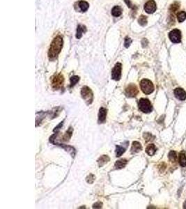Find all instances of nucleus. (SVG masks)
Returning a JSON list of instances; mask_svg holds the SVG:
<instances>
[{
	"label": "nucleus",
	"instance_id": "nucleus-7",
	"mask_svg": "<svg viewBox=\"0 0 186 209\" xmlns=\"http://www.w3.org/2000/svg\"><path fill=\"white\" fill-rule=\"evenodd\" d=\"M121 69L122 65L121 63H117L112 69V78L114 80H119L121 77Z\"/></svg>",
	"mask_w": 186,
	"mask_h": 209
},
{
	"label": "nucleus",
	"instance_id": "nucleus-9",
	"mask_svg": "<svg viewBox=\"0 0 186 209\" xmlns=\"http://www.w3.org/2000/svg\"><path fill=\"white\" fill-rule=\"evenodd\" d=\"M157 7H156V4L153 0H149L144 4V10L147 13H153L156 11Z\"/></svg>",
	"mask_w": 186,
	"mask_h": 209
},
{
	"label": "nucleus",
	"instance_id": "nucleus-29",
	"mask_svg": "<svg viewBox=\"0 0 186 209\" xmlns=\"http://www.w3.org/2000/svg\"><path fill=\"white\" fill-rule=\"evenodd\" d=\"M94 180H95V176L93 174H90L89 176L86 178V181H87L89 183H93Z\"/></svg>",
	"mask_w": 186,
	"mask_h": 209
},
{
	"label": "nucleus",
	"instance_id": "nucleus-10",
	"mask_svg": "<svg viewBox=\"0 0 186 209\" xmlns=\"http://www.w3.org/2000/svg\"><path fill=\"white\" fill-rule=\"evenodd\" d=\"M175 97L180 100H185L186 99V92L181 88H177L174 91Z\"/></svg>",
	"mask_w": 186,
	"mask_h": 209
},
{
	"label": "nucleus",
	"instance_id": "nucleus-18",
	"mask_svg": "<svg viewBox=\"0 0 186 209\" xmlns=\"http://www.w3.org/2000/svg\"><path fill=\"white\" fill-rule=\"evenodd\" d=\"M179 165L182 167H186V155L184 151H182L179 155Z\"/></svg>",
	"mask_w": 186,
	"mask_h": 209
},
{
	"label": "nucleus",
	"instance_id": "nucleus-16",
	"mask_svg": "<svg viewBox=\"0 0 186 209\" xmlns=\"http://www.w3.org/2000/svg\"><path fill=\"white\" fill-rule=\"evenodd\" d=\"M128 160L126 159H121L119 160L116 161V163H115V167L116 169H122L124 167H126V165H127Z\"/></svg>",
	"mask_w": 186,
	"mask_h": 209
},
{
	"label": "nucleus",
	"instance_id": "nucleus-19",
	"mask_svg": "<svg viewBox=\"0 0 186 209\" xmlns=\"http://www.w3.org/2000/svg\"><path fill=\"white\" fill-rule=\"evenodd\" d=\"M78 5L82 12H85V11H86L88 10L89 7V4L85 1H79Z\"/></svg>",
	"mask_w": 186,
	"mask_h": 209
},
{
	"label": "nucleus",
	"instance_id": "nucleus-30",
	"mask_svg": "<svg viewBox=\"0 0 186 209\" xmlns=\"http://www.w3.org/2000/svg\"><path fill=\"white\" fill-rule=\"evenodd\" d=\"M101 207H102V204L100 202L96 203V204H94V206H93V208H101Z\"/></svg>",
	"mask_w": 186,
	"mask_h": 209
},
{
	"label": "nucleus",
	"instance_id": "nucleus-11",
	"mask_svg": "<svg viewBox=\"0 0 186 209\" xmlns=\"http://www.w3.org/2000/svg\"><path fill=\"white\" fill-rule=\"evenodd\" d=\"M106 116H107V109H105V108L104 107H101L100 109V110H99L98 121L101 123L105 121Z\"/></svg>",
	"mask_w": 186,
	"mask_h": 209
},
{
	"label": "nucleus",
	"instance_id": "nucleus-27",
	"mask_svg": "<svg viewBox=\"0 0 186 209\" xmlns=\"http://www.w3.org/2000/svg\"><path fill=\"white\" fill-rule=\"evenodd\" d=\"M144 139H146V142L153 140V139H152V138H154V137H153L151 134H150V133H144Z\"/></svg>",
	"mask_w": 186,
	"mask_h": 209
},
{
	"label": "nucleus",
	"instance_id": "nucleus-14",
	"mask_svg": "<svg viewBox=\"0 0 186 209\" xmlns=\"http://www.w3.org/2000/svg\"><path fill=\"white\" fill-rule=\"evenodd\" d=\"M110 161V157H109L108 155H102L100 156V157H99V159L98 160V166L100 167H101L106 164L107 163Z\"/></svg>",
	"mask_w": 186,
	"mask_h": 209
},
{
	"label": "nucleus",
	"instance_id": "nucleus-2",
	"mask_svg": "<svg viewBox=\"0 0 186 209\" xmlns=\"http://www.w3.org/2000/svg\"><path fill=\"white\" fill-rule=\"evenodd\" d=\"M81 95L86 104H90L92 103L93 100H94V94L90 88L86 86H83L82 90H81Z\"/></svg>",
	"mask_w": 186,
	"mask_h": 209
},
{
	"label": "nucleus",
	"instance_id": "nucleus-13",
	"mask_svg": "<svg viewBox=\"0 0 186 209\" xmlns=\"http://www.w3.org/2000/svg\"><path fill=\"white\" fill-rule=\"evenodd\" d=\"M86 31V27L84 25H78V29H77V33H76V38L80 39L82 36L83 33H85Z\"/></svg>",
	"mask_w": 186,
	"mask_h": 209
},
{
	"label": "nucleus",
	"instance_id": "nucleus-26",
	"mask_svg": "<svg viewBox=\"0 0 186 209\" xmlns=\"http://www.w3.org/2000/svg\"><path fill=\"white\" fill-rule=\"evenodd\" d=\"M72 133H73V129L71 128H70L68 129V131L66 132V135H65V136L64 137V141L68 140V139L70 138L71 135H72Z\"/></svg>",
	"mask_w": 186,
	"mask_h": 209
},
{
	"label": "nucleus",
	"instance_id": "nucleus-8",
	"mask_svg": "<svg viewBox=\"0 0 186 209\" xmlns=\"http://www.w3.org/2000/svg\"><path fill=\"white\" fill-rule=\"evenodd\" d=\"M139 93L137 86L134 84H130L126 89V94L128 97H135Z\"/></svg>",
	"mask_w": 186,
	"mask_h": 209
},
{
	"label": "nucleus",
	"instance_id": "nucleus-1",
	"mask_svg": "<svg viewBox=\"0 0 186 209\" xmlns=\"http://www.w3.org/2000/svg\"><path fill=\"white\" fill-rule=\"evenodd\" d=\"M63 46V38L60 36L55 37L49 47L48 56L49 59H54L58 56Z\"/></svg>",
	"mask_w": 186,
	"mask_h": 209
},
{
	"label": "nucleus",
	"instance_id": "nucleus-21",
	"mask_svg": "<svg viewBox=\"0 0 186 209\" xmlns=\"http://www.w3.org/2000/svg\"><path fill=\"white\" fill-rule=\"evenodd\" d=\"M177 19L179 22H183L186 19V13L185 11H180L177 14Z\"/></svg>",
	"mask_w": 186,
	"mask_h": 209
},
{
	"label": "nucleus",
	"instance_id": "nucleus-23",
	"mask_svg": "<svg viewBox=\"0 0 186 209\" xmlns=\"http://www.w3.org/2000/svg\"><path fill=\"white\" fill-rule=\"evenodd\" d=\"M138 22L141 26H145L147 24V17L144 15H141L138 19Z\"/></svg>",
	"mask_w": 186,
	"mask_h": 209
},
{
	"label": "nucleus",
	"instance_id": "nucleus-15",
	"mask_svg": "<svg viewBox=\"0 0 186 209\" xmlns=\"http://www.w3.org/2000/svg\"><path fill=\"white\" fill-rule=\"evenodd\" d=\"M156 150H157V149H156L155 146L152 144H149L147 147H146V152L148 155L152 156V155H153L155 153Z\"/></svg>",
	"mask_w": 186,
	"mask_h": 209
},
{
	"label": "nucleus",
	"instance_id": "nucleus-25",
	"mask_svg": "<svg viewBox=\"0 0 186 209\" xmlns=\"http://www.w3.org/2000/svg\"><path fill=\"white\" fill-rule=\"evenodd\" d=\"M169 158L172 163H175L177 160V153L175 151H171L169 153Z\"/></svg>",
	"mask_w": 186,
	"mask_h": 209
},
{
	"label": "nucleus",
	"instance_id": "nucleus-24",
	"mask_svg": "<svg viewBox=\"0 0 186 209\" xmlns=\"http://www.w3.org/2000/svg\"><path fill=\"white\" fill-rule=\"evenodd\" d=\"M79 80H80V78H79L78 76L75 75V76L71 77L70 79V87H72V86L76 85V84L79 82Z\"/></svg>",
	"mask_w": 186,
	"mask_h": 209
},
{
	"label": "nucleus",
	"instance_id": "nucleus-3",
	"mask_svg": "<svg viewBox=\"0 0 186 209\" xmlns=\"http://www.w3.org/2000/svg\"><path fill=\"white\" fill-rule=\"evenodd\" d=\"M140 87L144 94L148 95L153 93L154 91V86L151 81L147 79H144L140 82Z\"/></svg>",
	"mask_w": 186,
	"mask_h": 209
},
{
	"label": "nucleus",
	"instance_id": "nucleus-28",
	"mask_svg": "<svg viewBox=\"0 0 186 209\" xmlns=\"http://www.w3.org/2000/svg\"><path fill=\"white\" fill-rule=\"evenodd\" d=\"M132 40L128 37H126L125 39V42H124V45H125L126 48H128L130 46V45L131 44Z\"/></svg>",
	"mask_w": 186,
	"mask_h": 209
},
{
	"label": "nucleus",
	"instance_id": "nucleus-5",
	"mask_svg": "<svg viewBox=\"0 0 186 209\" xmlns=\"http://www.w3.org/2000/svg\"><path fill=\"white\" fill-rule=\"evenodd\" d=\"M64 76L61 74H59L57 75L54 76V78H53L52 82V86L54 89H60L61 88H62L63 85H64Z\"/></svg>",
	"mask_w": 186,
	"mask_h": 209
},
{
	"label": "nucleus",
	"instance_id": "nucleus-20",
	"mask_svg": "<svg viewBox=\"0 0 186 209\" xmlns=\"http://www.w3.org/2000/svg\"><path fill=\"white\" fill-rule=\"evenodd\" d=\"M126 149L124 147H121V146H116V157H120L124 154L125 152Z\"/></svg>",
	"mask_w": 186,
	"mask_h": 209
},
{
	"label": "nucleus",
	"instance_id": "nucleus-17",
	"mask_svg": "<svg viewBox=\"0 0 186 209\" xmlns=\"http://www.w3.org/2000/svg\"><path fill=\"white\" fill-rule=\"evenodd\" d=\"M122 14V9L121 8L118 6H116L113 9H112V15L114 17H119Z\"/></svg>",
	"mask_w": 186,
	"mask_h": 209
},
{
	"label": "nucleus",
	"instance_id": "nucleus-22",
	"mask_svg": "<svg viewBox=\"0 0 186 209\" xmlns=\"http://www.w3.org/2000/svg\"><path fill=\"white\" fill-rule=\"evenodd\" d=\"M179 7H180V4L178 2V1H175V2H174L171 6H170L169 11H171V13H175L177 10H179Z\"/></svg>",
	"mask_w": 186,
	"mask_h": 209
},
{
	"label": "nucleus",
	"instance_id": "nucleus-31",
	"mask_svg": "<svg viewBox=\"0 0 186 209\" xmlns=\"http://www.w3.org/2000/svg\"><path fill=\"white\" fill-rule=\"evenodd\" d=\"M125 1L126 2V4H127V5H128V7L132 8V6H131V4H130V0H125Z\"/></svg>",
	"mask_w": 186,
	"mask_h": 209
},
{
	"label": "nucleus",
	"instance_id": "nucleus-4",
	"mask_svg": "<svg viewBox=\"0 0 186 209\" xmlns=\"http://www.w3.org/2000/svg\"><path fill=\"white\" fill-rule=\"evenodd\" d=\"M140 110L144 113H150L153 110L151 102L146 98H141L138 103Z\"/></svg>",
	"mask_w": 186,
	"mask_h": 209
},
{
	"label": "nucleus",
	"instance_id": "nucleus-12",
	"mask_svg": "<svg viewBox=\"0 0 186 209\" xmlns=\"http://www.w3.org/2000/svg\"><path fill=\"white\" fill-rule=\"evenodd\" d=\"M142 147L141 144L138 142H134L132 143V148H131V153H137L140 152V151H142Z\"/></svg>",
	"mask_w": 186,
	"mask_h": 209
},
{
	"label": "nucleus",
	"instance_id": "nucleus-6",
	"mask_svg": "<svg viewBox=\"0 0 186 209\" xmlns=\"http://www.w3.org/2000/svg\"><path fill=\"white\" fill-rule=\"evenodd\" d=\"M170 41L174 43H179L181 41V32L179 29H174L169 33Z\"/></svg>",
	"mask_w": 186,
	"mask_h": 209
}]
</instances>
